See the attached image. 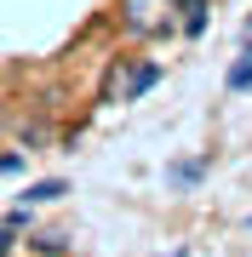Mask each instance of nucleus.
<instances>
[{"mask_svg":"<svg viewBox=\"0 0 252 257\" xmlns=\"http://www.w3.org/2000/svg\"><path fill=\"white\" fill-rule=\"evenodd\" d=\"M229 92H252V35H246V52H241V63L229 69Z\"/></svg>","mask_w":252,"mask_h":257,"instance_id":"obj_4","label":"nucleus"},{"mask_svg":"<svg viewBox=\"0 0 252 257\" xmlns=\"http://www.w3.org/2000/svg\"><path fill=\"white\" fill-rule=\"evenodd\" d=\"M155 80H160L155 63H143V57H121V63L109 69V80H103V103H132V97L149 92Z\"/></svg>","mask_w":252,"mask_h":257,"instance_id":"obj_2","label":"nucleus"},{"mask_svg":"<svg viewBox=\"0 0 252 257\" xmlns=\"http://www.w3.org/2000/svg\"><path fill=\"white\" fill-rule=\"evenodd\" d=\"M0 257H12V229H0Z\"/></svg>","mask_w":252,"mask_h":257,"instance_id":"obj_7","label":"nucleus"},{"mask_svg":"<svg viewBox=\"0 0 252 257\" xmlns=\"http://www.w3.org/2000/svg\"><path fill=\"white\" fill-rule=\"evenodd\" d=\"M172 12H178V0H121V29L138 40H155L166 29H178Z\"/></svg>","mask_w":252,"mask_h":257,"instance_id":"obj_1","label":"nucleus"},{"mask_svg":"<svg viewBox=\"0 0 252 257\" xmlns=\"http://www.w3.org/2000/svg\"><path fill=\"white\" fill-rule=\"evenodd\" d=\"M178 257H184V251H178Z\"/></svg>","mask_w":252,"mask_h":257,"instance_id":"obj_8","label":"nucleus"},{"mask_svg":"<svg viewBox=\"0 0 252 257\" xmlns=\"http://www.w3.org/2000/svg\"><path fill=\"white\" fill-rule=\"evenodd\" d=\"M63 189H69L63 177H52V183H35V189L23 194V200H29V206H46V200H57V194H63Z\"/></svg>","mask_w":252,"mask_h":257,"instance_id":"obj_6","label":"nucleus"},{"mask_svg":"<svg viewBox=\"0 0 252 257\" xmlns=\"http://www.w3.org/2000/svg\"><path fill=\"white\" fill-rule=\"evenodd\" d=\"M178 12H184V18H178L184 35H201L206 29V0H178Z\"/></svg>","mask_w":252,"mask_h":257,"instance_id":"obj_3","label":"nucleus"},{"mask_svg":"<svg viewBox=\"0 0 252 257\" xmlns=\"http://www.w3.org/2000/svg\"><path fill=\"white\" fill-rule=\"evenodd\" d=\"M166 177H172L178 189H184V183H201V177H206V166H201V160H178V166H172Z\"/></svg>","mask_w":252,"mask_h":257,"instance_id":"obj_5","label":"nucleus"}]
</instances>
